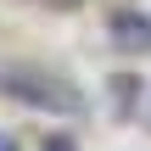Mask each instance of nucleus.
<instances>
[{"instance_id": "nucleus-1", "label": "nucleus", "mask_w": 151, "mask_h": 151, "mask_svg": "<svg viewBox=\"0 0 151 151\" xmlns=\"http://www.w3.org/2000/svg\"><path fill=\"white\" fill-rule=\"evenodd\" d=\"M6 90H17L22 101H34V106H62V112H73L78 106V95L73 90H62V84H34V73H11L6 78Z\"/></svg>"}, {"instance_id": "nucleus-2", "label": "nucleus", "mask_w": 151, "mask_h": 151, "mask_svg": "<svg viewBox=\"0 0 151 151\" xmlns=\"http://www.w3.org/2000/svg\"><path fill=\"white\" fill-rule=\"evenodd\" d=\"M118 39H123V45H134V39H140V45H151V22H134V17H118Z\"/></svg>"}, {"instance_id": "nucleus-3", "label": "nucleus", "mask_w": 151, "mask_h": 151, "mask_svg": "<svg viewBox=\"0 0 151 151\" xmlns=\"http://www.w3.org/2000/svg\"><path fill=\"white\" fill-rule=\"evenodd\" d=\"M45 151H73V146H67V140H50V146H45Z\"/></svg>"}, {"instance_id": "nucleus-4", "label": "nucleus", "mask_w": 151, "mask_h": 151, "mask_svg": "<svg viewBox=\"0 0 151 151\" xmlns=\"http://www.w3.org/2000/svg\"><path fill=\"white\" fill-rule=\"evenodd\" d=\"M0 151H17V146H11V140H6V134H0Z\"/></svg>"}]
</instances>
